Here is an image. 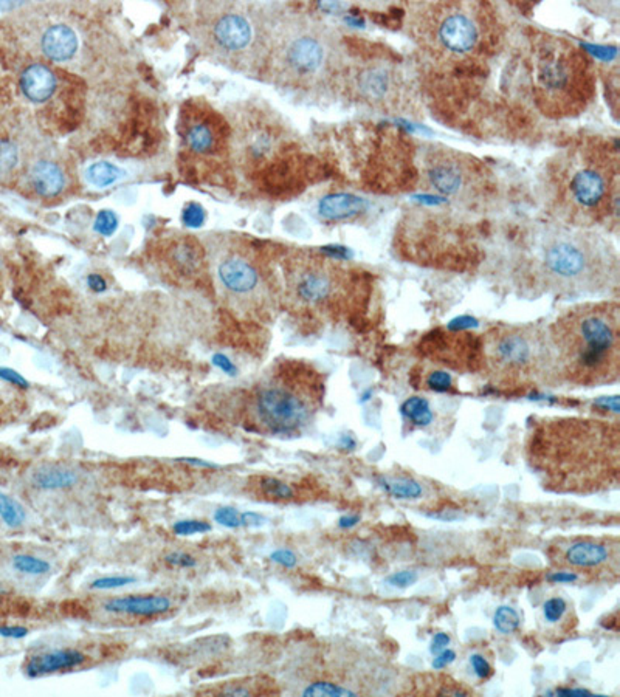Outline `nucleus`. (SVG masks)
<instances>
[{
	"instance_id": "nucleus-2",
	"label": "nucleus",
	"mask_w": 620,
	"mask_h": 697,
	"mask_svg": "<svg viewBox=\"0 0 620 697\" xmlns=\"http://www.w3.org/2000/svg\"><path fill=\"white\" fill-rule=\"evenodd\" d=\"M546 199L560 224L586 229H617V144L592 141L560 154L546 171Z\"/></svg>"
},
{
	"instance_id": "nucleus-7",
	"label": "nucleus",
	"mask_w": 620,
	"mask_h": 697,
	"mask_svg": "<svg viewBox=\"0 0 620 697\" xmlns=\"http://www.w3.org/2000/svg\"><path fill=\"white\" fill-rule=\"evenodd\" d=\"M287 290L300 309L327 321H346L366 307L368 278L325 251L303 253L287 267Z\"/></svg>"
},
{
	"instance_id": "nucleus-49",
	"label": "nucleus",
	"mask_w": 620,
	"mask_h": 697,
	"mask_svg": "<svg viewBox=\"0 0 620 697\" xmlns=\"http://www.w3.org/2000/svg\"><path fill=\"white\" fill-rule=\"evenodd\" d=\"M579 580V575L574 572H555L549 575V581L552 583H574Z\"/></svg>"
},
{
	"instance_id": "nucleus-17",
	"label": "nucleus",
	"mask_w": 620,
	"mask_h": 697,
	"mask_svg": "<svg viewBox=\"0 0 620 697\" xmlns=\"http://www.w3.org/2000/svg\"><path fill=\"white\" fill-rule=\"evenodd\" d=\"M368 202L351 192H334L320 200L318 212L330 222H352L366 216Z\"/></svg>"
},
{
	"instance_id": "nucleus-50",
	"label": "nucleus",
	"mask_w": 620,
	"mask_h": 697,
	"mask_svg": "<svg viewBox=\"0 0 620 697\" xmlns=\"http://www.w3.org/2000/svg\"><path fill=\"white\" fill-rule=\"evenodd\" d=\"M87 284L89 287L92 288V290H95V292H104L106 290V280L101 278L99 275H90L87 278Z\"/></svg>"
},
{
	"instance_id": "nucleus-26",
	"label": "nucleus",
	"mask_w": 620,
	"mask_h": 697,
	"mask_svg": "<svg viewBox=\"0 0 620 697\" xmlns=\"http://www.w3.org/2000/svg\"><path fill=\"white\" fill-rule=\"evenodd\" d=\"M401 411L408 420L415 424V427H427V424L433 422V411L430 407V403L422 397L408 398V400L402 405Z\"/></svg>"
},
{
	"instance_id": "nucleus-1",
	"label": "nucleus",
	"mask_w": 620,
	"mask_h": 697,
	"mask_svg": "<svg viewBox=\"0 0 620 697\" xmlns=\"http://www.w3.org/2000/svg\"><path fill=\"white\" fill-rule=\"evenodd\" d=\"M526 459L543 487L563 495H594L619 487V422L592 417L537 419Z\"/></svg>"
},
{
	"instance_id": "nucleus-25",
	"label": "nucleus",
	"mask_w": 620,
	"mask_h": 697,
	"mask_svg": "<svg viewBox=\"0 0 620 697\" xmlns=\"http://www.w3.org/2000/svg\"><path fill=\"white\" fill-rule=\"evenodd\" d=\"M123 171L114 163H109V161H98V163H93L87 168L86 171V178L87 182L95 186V188L104 190L109 186L115 185L120 178L123 177Z\"/></svg>"
},
{
	"instance_id": "nucleus-22",
	"label": "nucleus",
	"mask_w": 620,
	"mask_h": 697,
	"mask_svg": "<svg viewBox=\"0 0 620 697\" xmlns=\"http://www.w3.org/2000/svg\"><path fill=\"white\" fill-rule=\"evenodd\" d=\"M21 89L33 103H44L55 93V75L45 65L33 64L21 75Z\"/></svg>"
},
{
	"instance_id": "nucleus-52",
	"label": "nucleus",
	"mask_w": 620,
	"mask_h": 697,
	"mask_svg": "<svg viewBox=\"0 0 620 697\" xmlns=\"http://www.w3.org/2000/svg\"><path fill=\"white\" fill-rule=\"evenodd\" d=\"M180 462L191 463V465H197V466H203V468H217L216 463H211V462H207V461H200V459L183 457V459H180Z\"/></svg>"
},
{
	"instance_id": "nucleus-12",
	"label": "nucleus",
	"mask_w": 620,
	"mask_h": 697,
	"mask_svg": "<svg viewBox=\"0 0 620 697\" xmlns=\"http://www.w3.org/2000/svg\"><path fill=\"white\" fill-rule=\"evenodd\" d=\"M343 92L361 106L381 114H403L411 103L406 75L393 62L371 59L347 67Z\"/></svg>"
},
{
	"instance_id": "nucleus-13",
	"label": "nucleus",
	"mask_w": 620,
	"mask_h": 697,
	"mask_svg": "<svg viewBox=\"0 0 620 697\" xmlns=\"http://www.w3.org/2000/svg\"><path fill=\"white\" fill-rule=\"evenodd\" d=\"M549 558L558 567H571L617 580L620 547L617 539H574L549 549Z\"/></svg>"
},
{
	"instance_id": "nucleus-34",
	"label": "nucleus",
	"mask_w": 620,
	"mask_h": 697,
	"mask_svg": "<svg viewBox=\"0 0 620 697\" xmlns=\"http://www.w3.org/2000/svg\"><path fill=\"white\" fill-rule=\"evenodd\" d=\"M566 610H567V603L563 598L554 597V598H549L545 605H543V617H545L548 623L555 625L563 618Z\"/></svg>"
},
{
	"instance_id": "nucleus-33",
	"label": "nucleus",
	"mask_w": 620,
	"mask_h": 697,
	"mask_svg": "<svg viewBox=\"0 0 620 697\" xmlns=\"http://www.w3.org/2000/svg\"><path fill=\"white\" fill-rule=\"evenodd\" d=\"M116 228H118V217L114 211L103 209L98 212V216L95 219V225H93V229H95L98 234L109 237L116 231Z\"/></svg>"
},
{
	"instance_id": "nucleus-3",
	"label": "nucleus",
	"mask_w": 620,
	"mask_h": 697,
	"mask_svg": "<svg viewBox=\"0 0 620 697\" xmlns=\"http://www.w3.org/2000/svg\"><path fill=\"white\" fill-rule=\"evenodd\" d=\"M526 273L533 285L562 295H594L617 285V251L596 231L546 225L524 245Z\"/></svg>"
},
{
	"instance_id": "nucleus-30",
	"label": "nucleus",
	"mask_w": 620,
	"mask_h": 697,
	"mask_svg": "<svg viewBox=\"0 0 620 697\" xmlns=\"http://www.w3.org/2000/svg\"><path fill=\"white\" fill-rule=\"evenodd\" d=\"M14 571L23 575H44L50 571V563L45 559L31 555H16L11 559Z\"/></svg>"
},
{
	"instance_id": "nucleus-20",
	"label": "nucleus",
	"mask_w": 620,
	"mask_h": 697,
	"mask_svg": "<svg viewBox=\"0 0 620 697\" xmlns=\"http://www.w3.org/2000/svg\"><path fill=\"white\" fill-rule=\"evenodd\" d=\"M86 662V656L78 649H56L31 657L25 665L28 677H39L56 671L72 669Z\"/></svg>"
},
{
	"instance_id": "nucleus-5",
	"label": "nucleus",
	"mask_w": 620,
	"mask_h": 697,
	"mask_svg": "<svg viewBox=\"0 0 620 697\" xmlns=\"http://www.w3.org/2000/svg\"><path fill=\"white\" fill-rule=\"evenodd\" d=\"M266 64L278 84L312 97L343 90L349 67L342 36L332 25L284 14L276 23Z\"/></svg>"
},
{
	"instance_id": "nucleus-51",
	"label": "nucleus",
	"mask_w": 620,
	"mask_h": 697,
	"mask_svg": "<svg viewBox=\"0 0 620 697\" xmlns=\"http://www.w3.org/2000/svg\"><path fill=\"white\" fill-rule=\"evenodd\" d=\"M262 521H264V517L258 513L245 512L242 515V525H256V524H261Z\"/></svg>"
},
{
	"instance_id": "nucleus-31",
	"label": "nucleus",
	"mask_w": 620,
	"mask_h": 697,
	"mask_svg": "<svg viewBox=\"0 0 620 697\" xmlns=\"http://www.w3.org/2000/svg\"><path fill=\"white\" fill-rule=\"evenodd\" d=\"M494 623H495V627L498 629L499 632L512 634L516 631L518 627H520L521 618H520V615H518V612L515 609L508 608V606H501L495 612Z\"/></svg>"
},
{
	"instance_id": "nucleus-11",
	"label": "nucleus",
	"mask_w": 620,
	"mask_h": 697,
	"mask_svg": "<svg viewBox=\"0 0 620 697\" xmlns=\"http://www.w3.org/2000/svg\"><path fill=\"white\" fill-rule=\"evenodd\" d=\"M423 190L461 207H478L490 197V175L481 161L448 148H430L422 158Z\"/></svg>"
},
{
	"instance_id": "nucleus-43",
	"label": "nucleus",
	"mask_w": 620,
	"mask_h": 697,
	"mask_svg": "<svg viewBox=\"0 0 620 697\" xmlns=\"http://www.w3.org/2000/svg\"><path fill=\"white\" fill-rule=\"evenodd\" d=\"M0 378H2L4 381H8V383H11L14 386L22 388V389H27L30 386L28 381L25 380L18 371L10 369V368H0Z\"/></svg>"
},
{
	"instance_id": "nucleus-14",
	"label": "nucleus",
	"mask_w": 620,
	"mask_h": 697,
	"mask_svg": "<svg viewBox=\"0 0 620 697\" xmlns=\"http://www.w3.org/2000/svg\"><path fill=\"white\" fill-rule=\"evenodd\" d=\"M425 358L459 372H479L482 368L481 336L470 334H433L419 346Z\"/></svg>"
},
{
	"instance_id": "nucleus-41",
	"label": "nucleus",
	"mask_w": 620,
	"mask_h": 697,
	"mask_svg": "<svg viewBox=\"0 0 620 697\" xmlns=\"http://www.w3.org/2000/svg\"><path fill=\"white\" fill-rule=\"evenodd\" d=\"M270 559L273 561V563L279 564V566H284L287 569H292L296 566V555L293 554L292 550H288V549H278L275 550L273 554L270 555Z\"/></svg>"
},
{
	"instance_id": "nucleus-18",
	"label": "nucleus",
	"mask_w": 620,
	"mask_h": 697,
	"mask_svg": "<svg viewBox=\"0 0 620 697\" xmlns=\"http://www.w3.org/2000/svg\"><path fill=\"white\" fill-rule=\"evenodd\" d=\"M171 606V600L163 595H126V597L109 600L104 605V610L112 614L154 617L166 614Z\"/></svg>"
},
{
	"instance_id": "nucleus-23",
	"label": "nucleus",
	"mask_w": 620,
	"mask_h": 697,
	"mask_svg": "<svg viewBox=\"0 0 620 697\" xmlns=\"http://www.w3.org/2000/svg\"><path fill=\"white\" fill-rule=\"evenodd\" d=\"M169 260L173 267L182 275H194L203 262V251L197 242L182 239L175 242L169 250Z\"/></svg>"
},
{
	"instance_id": "nucleus-10",
	"label": "nucleus",
	"mask_w": 620,
	"mask_h": 697,
	"mask_svg": "<svg viewBox=\"0 0 620 697\" xmlns=\"http://www.w3.org/2000/svg\"><path fill=\"white\" fill-rule=\"evenodd\" d=\"M325 377L312 364L284 361L254 397L259 427L275 436L298 434L325 400Z\"/></svg>"
},
{
	"instance_id": "nucleus-19",
	"label": "nucleus",
	"mask_w": 620,
	"mask_h": 697,
	"mask_svg": "<svg viewBox=\"0 0 620 697\" xmlns=\"http://www.w3.org/2000/svg\"><path fill=\"white\" fill-rule=\"evenodd\" d=\"M40 48L42 53L52 61L65 62L78 52V36L69 25L55 23L42 35Z\"/></svg>"
},
{
	"instance_id": "nucleus-48",
	"label": "nucleus",
	"mask_w": 620,
	"mask_h": 697,
	"mask_svg": "<svg viewBox=\"0 0 620 697\" xmlns=\"http://www.w3.org/2000/svg\"><path fill=\"white\" fill-rule=\"evenodd\" d=\"M450 643V637L444 632H439L435 635V639H433V643H431V652H435V654H439L440 651H444L447 648V644Z\"/></svg>"
},
{
	"instance_id": "nucleus-28",
	"label": "nucleus",
	"mask_w": 620,
	"mask_h": 697,
	"mask_svg": "<svg viewBox=\"0 0 620 697\" xmlns=\"http://www.w3.org/2000/svg\"><path fill=\"white\" fill-rule=\"evenodd\" d=\"M258 488L266 498L273 500H290L295 496V491L288 483L276 478H270V476L259 478Z\"/></svg>"
},
{
	"instance_id": "nucleus-37",
	"label": "nucleus",
	"mask_w": 620,
	"mask_h": 697,
	"mask_svg": "<svg viewBox=\"0 0 620 697\" xmlns=\"http://www.w3.org/2000/svg\"><path fill=\"white\" fill-rule=\"evenodd\" d=\"M214 521L227 529H239L242 527V515L232 507H220L214 512Z\"/></svg>"
},
{
	"instance_id": "nucleus-54",
	"label": "nucleus",
	"mask_w": 620,
	"mask_h": 697,
	"mask_svg": "<svg viewBox=\"0 0 620 697\" xmlns=\"http://www.w3.org/2000/svg\"><path fill=\"white\" fill-rule=\"evenodd\" d=\"M224 696H251V691L247 690V688H244V686H237V688H230V690H227L222 693Z\"/></svg>"
},
{
	"instance_id": "nucleus-32",
	"label": "nucleus",
	"mask_w": 620,
	"mask_h": 697,
	"mask_svg": "<svg viewBox=\"0 0 620 697\" xmlns=\"http://www.w3.org/2000/svg\"><path fill=\"white\" fill-rule=\"evenodd\" d=\"M207 220V211L199 203H188L182 211V222L188 228H200Z\"/></svg>"
},
{
	"instance_id": "nucleus-40",
	"label": "nucleus",
	"mask_w": 620,
	"mask_h": 697,
	"mask_svg": "<svg viewBox=\"0 0 620 697\" xmlns=\"http://www.w3.org/2000/svg\"><path fill=\"white\" fill-rule=\"evenodd\" d=\"M165 561L166 564L178 569H190L195 566V558L190 554H185V551H173V554L166 555Z\"/></svg>"
},
{
	"instance_id": "nucleus-21",
	"label": "nucleus",
	"mask_w": 620,
	"mask_h": 697,
	"mask_svg": "<svg viewBox=\"0 0 620 697\" xmlns=\"http://www.w3.org/2000/svg\"><path fill=\"white\" fill-rule=\"evenodd\" d=\"M30 182L33 190L40 197L52 199L64 191L67 178L62 168L56 161L39 160L31 168Z\"/></svg>"
},
{
	"instance_id": "nucleus-47",
	"label": "nucleus",
	"mask_w": 620,
	"mask_h": 697,
	"mask_svg": "<svg viewBox=\"0 0 620 697\" xmlns=\"http://www.w3.org/2000/svg\"><path fill=\"white\" fill-rule=\"evenodd\" d=\"M455 659H456L455 651L445 649V651H442V652L439 654V656L435 659V662H433V668H435V669H442L447 665H450V663H452Z\"/></svg>"
},
{
	"instance_id": "nucleus-6",
	"label": "nucleus",
	"mask_w": 620,
	"mask_h": 697,
	"mask_svg": "<svg viewBox=\"0 0 620 697\" xmlns=\"http://www.w3.org/2000/svg\"><path fill=\"white\" fill-rule=\"evenodd\" d=\"M494 27L490 5L481 2L414 4L408 14L413 39L444 64H464L486 52Z\"/></svg>"
},
{
	"instance_id": "nucleus-15",
	"label": "nucleus",
	"mask_w": 620,
	"mask_h": 697,
	"mask_svg": "<svg viewBox=\"0 0 620 697\" xmlns=\"http://www.w3.org/2000/svg\"><path fill=\"white\" fill-rule=\"evenodd\" d=\"M182 138L195 154H213L219 150L222 132L211 114H186L182 121Z\"/></svg>"
},
{
	"instance_id": "nucleus-53",
	"label": "nucleus",
	"mask_w": 620,
	"mask_h": 697,
	"mask_svg": "<svg viewBox=\"0 0 620 697\" xmlns=\"http://www.w3.org/2000/svg\"><path fill=\"white\" fill-rule=\"evenodd\" d=\"M557 696H592L589 691L586 690H569V688H560L555 691Z\"/></svg>"
},
{
	"instance_id": "nucleus-45",
	"label": "nucleus",
	"mask_w": 620,
	"mask_h": 697,
	"mask_svg": "<svg viewBox=\"0 0 620 697\" xmlns=\"http://www.w3.org/2000/svg\"><path fill=\"white\" fill-rule=\"evenodd\" d=\"M211 361H213V364H214V366L217 369H220L224 373H227V375H230V377H236L237 375L236 364L230 358H228L227 355H224V353H216L213 356V360H211Z\"/></svg>"
},
{
	"instance_id": "nucleus-55",
	"label": "nucleus",
	"mask_w": 620,
	"mask_h": 697,
	"mask_svg": "<svg viewBox=\"0 0 620 697\" xmlns=\"http://www.w3.org/2000/svg\"><path fill=\"white\" fill-rule=\"evenodd\" d=\"M16 6L14 4H0V10H10V8Z\"/></svg>"
},
{
	"instance_id": "nucleus-16",
	"label": "nucleus",
	"mask_w": 620,
	"mask_h": 697,
	"mask_svg": "<svg viewBox=\"0 0 620 697\" xmlns=\"http://www.w3.org/2000/svg\"><path fill=\"white\" fill-rule=\"evenodd\" d=\"M220 282L236 295L254 293L261 285V273L253 262L241 256L227 258L217 268Z\"/></svg>"
},
{
	"instance_id": "nucleus-35",
	"label": "nucleus",
	"mask_w": 620,
	"mask_h": 697,
	"mask_svg": "<svg viewBox=\"0 0 620 697\" xmlns=\"http://www.w3.org/2000/svg\"><path fill=\"white\" fill-rule=\"evenodd\" d=\"M173 530L175 534H180V537H191V534L210 532L211 525L205 521H199V520H183L175 522L173 525Z\"/></svg>"
},
{
	"instance_id": "nucleus-4",
	"label": "nucleus",
	"mask_w": 620,
	"mask_h": 697,
	"mask_svg": "<svg viewBox=\"0 0 620 697\" xmlns=\"http://www.w3.org/2000/svg\"><path fill=\"white\" fill-rule=\"evenodd\" d=\"M557 381L583 388L614 383L620 375V305H574L549 327Z\"/></svg>"
},
{
	"instance_id": "nucleus-8",
	"label": "nucleus",
	"mask_w": 620,
	"mask_h": 697,
	"mask_svg": "<svg viewBox=\"0 0 620 697\" xmlns=\"http://www.w3.org/2000/svg\"><path fill=\"white\" fill-rule=\"evenodd\" d=\"M482 368L496 388L526 393L557 381L549 329L495 324L481 335Z\"/></svg>"
},
{
	"instance_id": "nucleus-24",
	"label": "nucleus",
	"mask_w": 620,
	"mask_h": 697,
	"mask_svg": "<svg viewBox=\"0 0 620 697\" xmlns=\"http://www.w3.org/2000/svg\"><path fill=\"white\" fill-rule=\"evenodd\" d=\"M76 482H78L76 473L67 468H56V466H45L33 474V483L42 490L70 488Z\"/></svg>"
},
{
	"instance_id": "nucleus-27",
	"label": "nucleus",
	"mask_w": 620,
	"mask_h": 697,
	"mask_svg": "<svg viewBox=\"0 0 620 697\" xmlns=\"http://www.w3.org/2000/svg\"><path fill=\"white\" fill-rule=\"evenodd\" d=\"M0 517L8 527L16 529L25 522L27 513L18 500L0 491Z\"/></svg>"
},
{
	"instance_id": "nucleus-56",
	"label": "nucleus",
	"mask_w": 620,
	"mask_h": 697,
	"mask_svg": "<svg viewBox=\"0 0 620 697\" xmlns=\"http://www.w3.org/2000/svg\"><path fill=\"white\" fill-rule=\"evenodd\" d=\"M0 592H2V588H0Z\"/></svg>"
},
{
	"instance_id": "nucleus-42",
	"label": "nucleus",
	"mask_w": 620,
	"mask_h": 697,
	"mask_svg": "<svg viewBox=\"0 0 620 697\" xmlns=\"http://www.w3.org/2000/svg\"><path fill=\"white\" fill-rule=\"evenodd\" d=\"M415 581H418V573L410 571L397 572L388 578V583L391 586H396V588H408V586L414 584Z\"/></svg>"
},
{
	"instance_id": "nucleus-38",
	"label": "nucleus",
	"mask_w": 620,
	"mask_h": 697,
	"mask_svg": "<svg viewBox=\"0 0 620 697\" xmlns=\"http://www.w3.org/2000/svg\"><path fill=\"white\" fill-rule=\"evenodd\" d=\"M425 388L435 390V393H447L453 388V378L444 371L430 372L425 378Z\"/></svg>"
},
{
	"instance_id": "nucleus-44",
	"label": "nucleus",
	"mask_w": 620,
	"mask_h": 697,
	"mask_svg": "<svg viewBox=\"0 0 620 697\" xmlns=\"http://www.w3.org/2000/svg\"><path fill=\"white\" fill-rule=\"evenodd\" d=\"M470 663L474 669V673H477V676L479 679H489L491 676V673H494V669H491V666L489 665V662L482 656H479V654H474V656H472Z\"/></svg>"
},
{
	"instance_id": "nucleus-29",
	"label": "nucleus",
	"mask_w": 620,
	"mask_h": 697,
	"mask_svg": "<svg viewBox=\"0 0 620 697\" xmlns=\"http://www.w3.org/2000/svg\"><path fill=\"white\" fill-rule=\"evenodd\" d=\"M381 487L389 495L401 499H415L422 495V487L411 479H384L381 481Z\"/></svg>"
},
{
	"instance_id": "nucleus-36",
	"label": "nucleus",
	"mask_w": 620,
	"mask_h": 697,
	"mask_svg": "<svg viewBox=\"0 0 620 697\" xmlns=\"http://www.w3.org/2000/svg\"><path fill=\"white\" fill-rule=\"evenodd\" d=\"M19 161L18 149L13 143L0 140V172H8L16 168Z\"/></svg>"
},
{
	"instance_id": "nucleus-46",
	"label": "nucleus",
	"mask_w": 620,
	"mask_h": 697,
	"mask_svg": "<svg viewBox=\"0 0 620 697\" xmlns=\"http://www.w3.org/2000/svg\"><path fill=\"white\" fill-rule=\"evenodd\" d=\"M0 635L5 639H23L28 635V629L23 626H0Z\"/></svg>"
},
{
	"instance_id": "nucleus-39",
	"label": "nucleus",
	"mask_w": 620,
	"mask_h": 697,
	"mask_svg": "<svg viewBox=\"0 0 620 697\" xmlns=\"http://www.w3.org/2000/svg\"><path fill=\"white\" fill-rule=\"evenodd\" d=\"M132 583H135L134 576H103V578H98V580L93 581L90 584V589L109 591V589L124 588V586L132 584Z\"/></svg>"
},
{
	"instance_id": "nucleus-9",
	"label": "nucleus",
	"mask_w": 620,
	"mask_h": 697,
	"mask_svg": "<svg viewBox=\"0 0 620 697\" xmlns=\"http://www.w3.org/2000/svg\"><path fill=\"white\" fill-rule=\"evenodd\" d=\"M533 98L545 115H580L592 103L596 75L591 57L574 42L546 35L533 42Z\"/></svg>"
}]
</instances>
